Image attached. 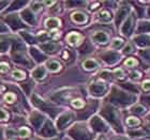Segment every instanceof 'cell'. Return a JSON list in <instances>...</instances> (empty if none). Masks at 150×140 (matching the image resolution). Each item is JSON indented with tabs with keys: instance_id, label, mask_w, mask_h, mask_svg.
Wrapping results in <instances>:
<instances>
[{
	"instance_id": "3",
	"label": "cell",
	"mask_w": 150,
	"mask_h": 140,
	"mask_svg": "<svg viewBox=\"0 0 150 140\" xmlns=\"http://www.w3.org/2000/svg\"><path fill=\"white\" fill-rule=\"evenodd\" d=\"M92 39H93L96 42H98V43L104 44L108 41V35H107L105 32L99 31V32H96V33L92 35Z\"/></svg>"
},
{
	"instance_id": "12",
	"label": "cell",
	"mask_w": 150,
	"mask_h": 140,
	"mask_svg": "<svg viewBox=\"0 0 150 140\" xmlns=\"http://www.w3.org/2000/svg\"><path fill=\"white\" fill-rule=\"evenodd\" d=\"M3 98H4V101H6L8 104H13L16 101V95L14 93H12V92H9V93H6V95H4Z\"/></svg>"
},
{
	"instance_id": "19",
	"label": "cell",
	"mask_w": 150,
	"mask_h": 140,
	"mask_svg": "<svg viewBox=\"0 0 150 140\" xmlns=\"http://www.w3.org/2000/svg\"><path fill=\"white\" fill-rule=\"evenodd\" d=\"M122 44H123L122 40H120V39H116V40L114 41V43H112V47H115V48H117V47L121 46Z\"/></svg>"
},
{
	"instance_id": "17",
	"label": "cell",
	"mask_w": 150,
	"mask_h": 140,
	"mask_svg": "<svg viewBox=\"0 0 150 140\" xmlns=\"http://www.w3.org/2000/svg\"><path fill=\"white\" fill-rule=\"evenodd\" d=\"M125 64L127 66H134V65H137V61L134 58H130V59H128L125 61Z\"/></svg>"
},
{
	"instance_id": "15",
	"label": "cell",
	"mask_w": 150,
	"mask_h": 140,
	"mask_svg": "<svg viewBox=\"0 0 150 140\" xmlns=\"http://www.w3.org/2000/svg\"><path fill=\"white\" fill-rule=\"evenodd\" d=\"M10 70V65L6 62L0 63V73H6Z\"/></svg>"
},
{
	"instance_id": "2",
	"label": "cell",
	"mask_w": 150,
	"mask_h": 140,
	"mask_svg": "<svg viewBox=\"0 0 150 140\" xmlns=\"http://www.w3.org/2000/svg\"><path fill=\"white\" fill-rule=\"evenodd\" d=\"M71 18L76 24H85L87 22V15L83 12H75L71 15Z\"/></svg>"
},
{
	"instance_id": "13",
	"label": "cell",
	"mask_w": 150,
	"mask_h": 140,
	"mask_svg": "<svg viewBox=\"0 0 150 140\" xmlns=\"http://www.w3.org/2000/svg\"><path fill=\"white\" fill-rule=\"evenodd\" d=\"M71 104H72V106L74 107V108H83L85 106V102L83 100H81V98H75V100H73L72 102H71Z\"/></svg>"
},
{
	"instance_id": "1",
	"label": "cell",
	"mask_w": 150,
	"mask_h": 140,
	"mask_svg": "<svg viewBox=\"0 0 150 140\" xmlns=\"http://www.w3.org/2000/svg\"><path fill=\"white\" fill-rule=\"evenodd\" d=\"M67 41H68V43L71 44V45H78L79 43H81L83 37H81L78 32H71V33H69L68 37H67Z\"/></svg>"
},
{
	"instance_id": "8",
	"label": "cell",
	"mask_w": 150,
	"mask_h": 140,
	"mask_svg": "<svg viewBox=\"0 0 150 140\" xmlns=\"http://www.w3.org/2000/svg\"><path fill=\"white\" fill-rule=\"evenodd\" d=\"M91 89H92V94L93 95H102V94H104L103 92L105 91V87L102 84H94Z\"/></svg>"
},
{
	"instance_id": "10",
	"label": "cell",
	"mask_w": 150,
	"mask_h": 140,
	"mask_svg": "<svg viewBox=\"0 0 150 140\" xmlns=\"http://www.w3.org/2000/svg\"><path fill=\"white\" fill-rule=\"evenodd\" d=\"M17 134H18L19 137H22V138H27L30 136V129H29L28 127H25V126H23V127H21L17 131Z\"/></svg>"
},
{
	"instance_id": "5",
	"label": "cell",
	"mask_w": 150,
	"mask_h": 140,
	"mask_svg": "<svg viewBox=\"0 0 150 140\" xmlns=\"http://www.w3.org/2000/svg\"><path fill=\"white\" fill-rule=\"evenodd\" d=\"M45 26L48 29H55L60 26V20L56 17H50L45 20Z\"/></svg>"
},
{
	"instance_id": "21",
	"label": "cell",
	"mask_w": 150,
	"mask_h": 140,
	"mask_svg": "<svg viewBox=\"0 0 150 140\" xmlns=\"http://www.w3.org/2000/svg\"><path fill=\"white\" fill-rule=\"evenodd\" d=\"M10 140H14V139H10Z\"/></svg>"
},
{
	"instance_id": "6",
	"label": "cell",
	"mask_w": 150,
	"mask_h": 140,
	"mask_svg": "<svg viewBox=\"0 0 150 140\" xmlns=\"http://www.w3.org/2000/svg\"><path fill=\"white\" fill-rule=\"evenodd\" d=\"M46 68L50 70V72H58L61 69V65H60L59 62H57L55 60H50V61H47V63H46Z\"/></svg>"
},
{
	"instance_id": "9",
	"label": "cell",
	"mask_w": 150,
	"mask_h": 140,
	"mask_svg": "<svg viewBox=\"0 0 150 140\" xmlns=\"http://www.w3.org/2000/svg\"><path fill=\"white\" fill-rule=\"evenodd\" d=\"M12 77L16 80H24L26 78V73L21 70H14L12 72Z\"/></svg>"
},
{
	"instance_id": "11",
	"label": "cell",
	"mask_w": 150,
	"mask_h": 140,
	"mask_svg": "<svg viewBox=\"0 0 150 140\" xmlns=\"http://www.w3.org/2000/svg\"><path fill=\"white\" fill-rule=\"evenodd\" d=\"M57 47H58V45H57V44H54V43H48V44H45V45H42V48L45 49L46 51H48V53H54V51H56Z\"/></svg>"
},
{
	"instance_id": "18",
	"label": "cell",
	"mask_w": 150,
	"mask_h": 140,
	"mask_svg": "<svg viewBox=\"0 0 150 140\" xmlns=\"http://www.w3.org/2000/svg\"><path fill=\"white\" fill-rule=\"evenodd\" d=\"M100 16H101V18L104 19V20H110V12H107V11L101 12Z\"/></svg>"
},
{
	"instance_id": "20",
	"label": "cell",
	"mask_w": 150,
	"mask_h": 140,
	"mask_svg": "<svg viewBox=\"0 0 150 140\" xmlns=\"http://www.w3.org/2000/svg\"><path fill=\"white\" fill-rule=\"evenodd\" d=\"M143 89L144 90H146V91H148V90H150V80H146V81H144V84H143Z\"/></svg>"
},
{
	"instance_id": "7",
	"label": "cell",
	"mask_w": 150,
	"mask_h": 140,
	"mask_svg": "<svg viewBox=\"0 0 150 140\" xmlns=\"http://www.w3.org/2000/svg\"><path fill=\"white\" fill-rule=\"evenodd\" d=\"M32 75H33V77H35L37 79H43L45 77V75H46V72H45V69H44L43 66H40V68H38L35 71L32 72Z\"/></svg>"
},
{
	"instance_id": "16",
	"label": "cell",
	"mask_w": 150,
	"mask_h": 140,
	"mask_svg": "<svg viewBox=\"0 0 150 140\" xmlns=\"http://www.w3.org/2000/svg\"><path fill=\"white\" fill-rule=\"evenodd\" d=\"M127 123H128L129 125L134 126V125L139 124V120H137L136 118H132V117H130V118H128V120H127Z\"/></svg>"
},
{
	"instance_id": "14",
	"label": "cell",
	"mask_w": 150,
	"mask_h": 140,
	"mask_svg": "<svg viewBox=\"0 0 150 140\" xmlns=\"http://www.w3.org/2000/svg\"><path fill=\"white\" fill-rule=\"evenodd\" d=\"M9 119V113L3 108H0V121H6Z\"/></svg>"
},
{
	"instance_id": "4",
	"label": "cell",
	"mask_w": 150,
	"mask_h": 140,
	"mask_svg": "<svg viewBox=\"0 0 150 140\" xmlns=\"http://www.w3.org/2000/svg\"><path fill=\"white\" fill-rule=\"evenodd\" d=\"M83 68L87 71H92V70H96L97 68H99V63L94 59H87L83 62Z\"/></svg>"
}]
</instances>
